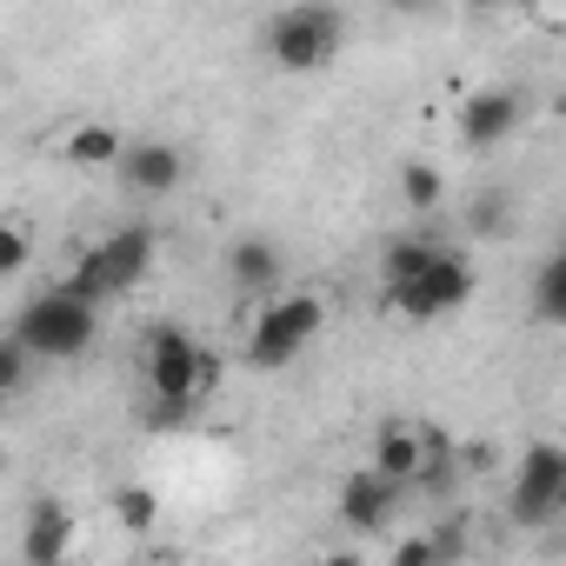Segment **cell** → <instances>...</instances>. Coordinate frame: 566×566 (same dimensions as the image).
Returning <instances> with one entry per match:
<instances>
[{
  "label": "cell",
  "instance_id": "cell-15",
  "mask_svg": "<svg viewBox=\"0 0 566 566\" xmlns=\"http://www.w3.org/2000/svg\"><path fill=\"white\" fill-rule=\"evenodd\" d=\"M114 526L120 533H154V520H160V500L147 493V486H114Z\"/></svg>",
  "mask_w": 566,
  "mask_h": 566
},
{
  "label": "cell",
  "instance_id": "cell-26",
  "mask_svg": "<svg viewBox=\"0 0 566 566\" xmlns=\"http://www.w3.org/2000/svg\"><path fill=\"white\" fill-rule=\"evenodd\" d=\"M154 566H180V559H154Z\"/></svg>",
  "mask_w": 566,
  "mask_h": 566
},
{
  "label": "cell",
  "instance_id": "cell-25",
  "mask_svg": "<svg viewBox=\"0 0 566 566\" xmlns=\"http://www.w3.org/2000/svg\"><path fill=\"white\" fill-rule=\"evenodd\" d=\"M321 566H367V559H360V553H354V546H347V553H327V559H321Z\"/></svg>",
  "mask_w": 566,
  "mask_h": 566
},
{
  "label": "cell",
  "instance_id": "cell-4",
  "mask_svg": "<svg viewBox=\"0 0 566 566\" xmlns=\"http://www.w3.org/2000/svg\"><path fill=\"white\" fill-rule=\"evenodd\" d=\"M94 327H101L94 307H81V301H67V294L54 287V294H41V301L21 307L14 340L28 347V360H74V354L94 347Z\"/></svg>",
  "mask_w": 566,
  "mask_h": 566
},
{
  "label": "cell",
  "instance_id": "cell-5",
  "mask_svg": "<svg viewBox=\"0 0 566 566\" xmlns=\"http://www.w3.org/2000/svg\"><path fill=\"white\" fill-rule=\"evenodd\" d=\"M140 374H147V400H193L200 407V394L213 387V354L180 327H154Z\"/></svg>",
  "mask_w": 566,
  "mask_h": 566
},
{
  "label": "cell",
  "instance_id": "cell-24",
  "mask_svg": "<svg viewBox=\"0 0 566 566\" xmlns=\"http://www.w3.org/2000/svg\"><path fill=\"white\" fill-rule=\"evenodd\" d=\"M500 213H506V193H486V200L473 207V227H480V233H493V227H500Z\"/></svg>",
  "mask_w": 566,
  "mask_h": 566
},
{
  "label": "cell",
  "instance_id": "cell-10",
  "mask_svg": "<svg viewBox=\"0 0 566 566\" xmlns=\"http://www.w3.org/2000/svg\"><path fill=\"white\" fill-rule=\"evenodd\" d=\"M74 539H81V520L61 500H34L28 506V533H21V559L28 566H67Z\"/></svg>",
  "mask_w": 566,
  "mask_h": 566
},
{
  "label": "cell",
  "instance_id": "cell-22",
  "mask_svg": "<svg viewBox=\"0 0 566 566\" xmlns=\"http://www.w3.org/2000/svg\"><path fill=\"white\" fill-rule=\"evenodd\" d=\"M427 539H433V559H440V566H453V559L467 553V513H453V520H440V526H433Z\"/></svg>",
  "mask_w": 566,
  "mask_h": 566
},
{
  "label": "cell",
  "instance_id": "cell-12",
  "mask_svg": "<svg viewBox=\"0 0 566 566\" xmlns=\"http://www.w3.org/2000/svg\"><path fill=\"white\" fill-rule=\"evenodd\" d=\"M394 506H400V486H387L380 473H354V480L340 486V520H347L354 533H380V526L394 520Z\"/></svg>",
  "mask_w": 566,
  "mask_h": 566
},
{
  "label": "cell",
  "instance_id": "cell-1",
  "mask_svg": "<svg viewBox=\"0 0 566 566\" xmlns=\"http://www.w3.org/2000/svg\"><path fill=\"white\" fill-rule=\"evenodd\" d=\"M154 266V227H120V233H107V240H94L81 260H74V273L61 280V294L67 301H81V307H101V301H114V294H127L134 280Z\"/></svg>",
  "mask_w": 566,
  "mask_h": 566
},
{
  "label": "cell",
  "instance_id": "cell-7",
  "mask_svg": "<svg viewBox=\"0 0 566 566\" xmlns=\"http://www.w3.org/2000/svg\"><path fill=\"white\" fill-rule=\"evenodd\" d=\"M467 294H473V266H467L453 247H440V253L427 260V273H413L400 294H387V307L407 314V321H440V314H453Z\"/></svg>",
  "mask_w": 566,
  "mask_h": 566
},
{
  "label": "cell",
  "instance_id": "cell-20",
  "mask_svg": "<svg viewBox=\"0 0 566 566\" xmlns=\"http://www.w3.org/2000/svg\"><path fill=\"white\" fill-rule=\"evenodd\" d=\"M28 260H34V240H28L14 220H0V280H14Z\"/></svg>",
  "mask_w": 566,
  "mask_h": 566
},
{
  "label": "cell",
  "instance_id": "cell-2",
  "mask_svg": "<svg viewBox=\"0 0 566 566\" xmlns=\"http://www.w3.org/2000/svg\"><path fill=\"white\" fill-rule=\"evenodd\" d=\"M327 327V301L321 294H280L260 307V321L247 327V367L260 374H280V367H294L301 347Z\"/></svg>",
  "mask_w": 566,
  "mask_h": 566
},
{
  "label": "cell",
  "instance_id": "cell-16",
  "mask_svg": "<svg viewBox=\"0 0 566 566\" xmlns=\"http://www.w3.org/2000/svg\"><path fill=\"white\" fill-rule=\"evenodd\" d=\"M533 314L553 327V321H566V260L553 253V260H539V280H533Z\"/></svg>",
  "mask_w": 566,
  "mask_h": 566
},
{
  "label": "cell",
  "instance_id": "cell-18",
  "mask_svg": "<svg viewBox=\"0 0 566 566\" xmlns=\"http://www.w3.org/2000/svg\"><path fill=\"white\" fill-rule=\"evenodd\" d=\"M400 193H407V207H413V213H433V207H440V193H447V180H440L427 160H407V167H400Z\"/></svg>",
  "mask_w": 566,
  "mask_h": 566
},
{
  "label": "cell",
  "instance_id": "cell-19",
  "mask_svg": "<svg viewBox=\"0 0 566 566\" xmlns=\"http://www.w3.org/2000/svg\"><path fill=\"white\" fill-rule=\"evenodd\" d=\"M28 374H34L28 347H21L14 334H0V400H8V394H21V387H28Z\"/></svg>",
  "mask_w": 566,
  "mask_h": 566
},
{
  "label": "cell",
  "instance_id": "cell-11",
  "mask_svg": "<svg viewBox=\"0 0 566 566\" xmlns=\"http://www.w3.org/2000/svg\"><path fill=\"white\" fill-rule=\"evenodd\" d=\"M420 467H427V440H420V427L387 420V427L374 433V467H367V473H380L387 486H413Z\"/></svg>",
  "mask_w": 566,
  "mask_h": 566
},
{
  "label": "cell",
  "instance_id": "cell-14",
  "mask_svg": "<svg viewBox=\"0 0 566 566\" xmlns=\"http://www.w3.org/2000/svg\"><path fill=\"white\" fill-rule=\"evenodd\" d=\"M120 154H127V140H120L114 127H101V120H87V127L67 134V160H74V167H114Z\"/></svg>",
  "mask_w": 566,
  "mask_h": 566
},
{
  "label": "cell",
  "instance_id": "cell-23",
  "mask_svg": "<svg viewBox=\"0 0 566 566\" xmlns=\"http://www.w3.org/2000/svg\"><path fill=\"white\" fill-rule=\"evenodd\" d=\"M394 566H440V559H433V539H427V533H407V539L394 546Z\"/></svg>",
  "mask_w": 566,
  "mask_h": 566
},
{
  "label": "cell",
  "instance_id": "cell-9",
  "mask_svg": "<svg viewBox=\"0 0 566 566\" xmlns=\"http://www.w3.org/2000/svg\"><path fill=\"white\" fill-rule=\"evenodd\" d=\"M520 114H526V101H520L513 87H480V94H467V101H460V147H473V154L500 147V140L520 127Z\"/></svg>",
  "mask_w": 566,
  "mask_h": 566
},
{
  "label": "cell",
  "instance_id": "cell-13",
  "mask_svg": "<svg viewBox=\"0 0 566 566\" xmlns=\"http://www.w3.org/2000/svg\"><path fill=\"white\" fill-rule=\"evenodd\" d=\"M227 273H233V287L240 294H266L273 280H280V247L273 240H233V253H227Z\"/></svg>",
  "mask_w": 566,
  "mask_h": 566
},
{
  "label": "cell",
  "instance_id": "cell-3",
  "mask_svg": "<svg viewBox=\"0 0 566 566\" xmlns=\"http://www.w3.org/2000/svg\"><path fill=\"white\" fill-rule=\"evenodd\" d=\"M340 41H347V14L340 8H314V0H301V8L266 21V54H273V67H287V74L327 67L340 54Z\"/></svg>",
  "mask_w": 566,
  "mask_h": 566
},
{
  "label": "cell",
  "instance_id": "cell-8",
  "mask_svg": "<svg viewBox=\"0 0 566 566\" xmlns=\"http://www.w3.org/2000/svg\"><path fill=\"white\" fill-rule=\"evenodd\" d=\"M114 174H120V187H127L134 200H160V193H174V187L187 180V154L167 147V140H134V147L114 160Z\"/></svg>",
  "mask_w": 566,
  "mask_h": 566
},
{
  "label": "cell",
  "instance_id": "cell-21",
  "mask_svg": "<svg viewBox=\"0 0 566 566\" xmlns=\"http://www.w3.org/2000/svg\"><path fill=\"white\" fill-rule=\"evenodd\" d=\"M187 420H193V400H147L140 407V427H154V433H174Z\"/></svg>",
  "mask_w": 566,
  "mask_h": 566
},
{
  "label": "cell",
  "instance_id": "cell-17",
  "mask_svg": "<svg viewBox=\"0 0 566 566\" xmlns=\"http://www.w3.org/2000/svg\"><path fill=\"white\" fill-rule=\"evenodd\" d=\"M433 253H440L433 240H394V247H387V294H400L413 273H427Z\"/></svg>",
  "mask_w": 566,
  "mask_h": 566
},
{
  "label": "cell",
  "instance_id": "cell-6",
  "mask_svg": "<svg viewBox=\"0 0 566 566\" xmlns=\"http://www.w3.org/2000/svg\"><path fill=\"white\" fill-rule=\"evenodd\" d=\"M566 506V453L553 440H533L513 473V526H553Z\"/></svg>",
  "mask_w": 566,
  "mask_h": 566
}]
</instances>
